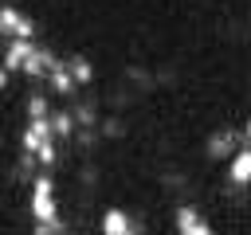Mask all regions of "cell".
I'll use <instances>...</instances> for the list:
<instances>
[{
  "label": "cell",
  "mask_w": 251,
  "mask_h": 235,
  "mask_svg": "<svg viewBox=\"0 0 251 235\" xmlns=\"http://www.w3.org/2000/svg\"><path fill=\"white\" fill-rule=\"evenodd\" d=\"M176 235H212V227L196 208H176Z\"/></svg>",
  "instance_id": "1"
},
{
  "label": "cell",
  "mask_w": 251,
  "mask_h": 235,
  "mask_svg": "<svg viewBox=\"0 0 251 235\" xmlns=\"http://www.w3.org/2000/svg\"><path fill=\"white\" fill-rule=\"evenodd\" d=\"M227 176H231V184H251V145L235 149L227 157Z\"/></svg>",
  "instance_id": "2"
},
{
  "label": "cell",
  "mask_w": 251,
  "mask_h": 235,
  "mask_svg": "<svg viewBox=\"0 0 251 235\" xmlns=\"http://www.w3.org/2000/svg\"><path fill=\"white\" fill-rule=\"evenodd\" d=\"M235 149H239V133H216V137L208 141V153H212L216 161H227Z\"/></svg>",
  "instance_id": "3"
}]
</instances>
